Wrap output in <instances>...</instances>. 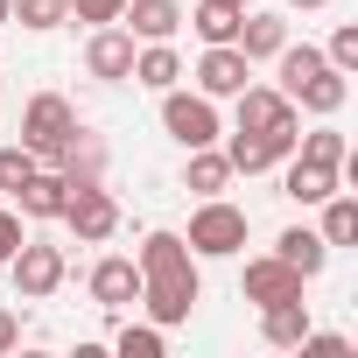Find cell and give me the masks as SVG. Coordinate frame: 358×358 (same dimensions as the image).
I'll return each instance as SVG.
<instances>
[{
  "mask_svg": "<svg viewBox=\"0 0 358 358\" xmlns=\"http://www.w3.org/2000/svg\"><path fill=\"white\" fill-rule=\"evenodd\" d=\"M134 267H141V309L162 330L190 323V309L204 302V281H197V253L183 246V232H148Z\"/></svg>",
  "mask_w": 358,
  "mask_h": 358,
  "instance_id": "cell-1",
  "label": "cell"
},
{
  "mask_svg": "<svg viewBox=\"0 0 358 358\" xmlns=\"http://www.w3.org/2000/svg\"><path fill=\"white\" fill-rule=\"evenodd\" d=\"M183 246H190L197 260H232V253L246 246V211L225 204V197H204L197 218H190V232H183Z\"/></svg>",
  "mask_w": 358,
  "mask_h": 358,
  "instance_id": "cell-2",
  "label": "cell"
},
{
  "mask_svg": "<svg viewBox=\"0 0 358 358\" xmlns=\"http://www.w3.org/2000/svg\"><path fill=\"white\" fill-rule=\"evenodd\" d=\"M71 134H78L71 99L36 92V99H29V113H22V148H36V162H43V169H57V155H64V141H71Z\"/></svg>",
  "mask_w": 358,
  "mask_h": 358,
  "instance_id": "cell-3",
  "label": "cell"
},
{
  "mask_svg": "<svg viewBox=\"0 0 358 358\" xmlns=\"http://www.w3.org/2000/svg\"><path fill=\"white\" fill-rule=\"evenodd\" d=\"M8 274H15V295L22 302H50L57 288H64V246H43V239H22L15 246V260H8Z\"/></svg>",
  "mask_w": 358,
  "mask_h": 358,
  "instance_id": "cell-4",
  "label": "cell"
},
{
  "mask_svg": "<svg viewBox=\"0 0 358 358\" xmlns=\"http://www.w3.org/2000/svg\"><path fill=\"white\" fill-rule=\"evenodd\" d=\"M162 127H169V141H183V148H211L218 141V106L204 99V92H162Z\"/></svg>",
  "mask_w": 358,
  "mask_h": 358,
  "instance_id": "cell-5",
  "label": "cell"
},
{
  "mask_svg": "<svg viewBox=\"0 0 358 358\" xmlns=\"http://www.w3.org/2000/svg\"><path fill=\"white\" fill-rule=\"evenodd\" d=\"M64 225L85 239V246H106L120 232V204L106 183H71V204H64Z\"/></svg>",
  "mask_w": 358,
  "mask_h": 358,
  "instance_id": "cell-6",
  "label": "cell"
},
{
  "mask_svg": "<svg viewBox=\"0 0 358 358\" xmlns=\"http://www.w3.org/2000/svg\"><path fill=\"white\" fill-rule=\"evenodd\" d=\"M246 78H253V64H246L239 43H204V64H197V92L204 99H239Z\"/></svg>",
  "mask_w": 358,
  "mask_h": 358,
  "instance_id": "cell-7",
  "label": "cell"
},
{
  "mask_svg": "<svg viewBox=\"0 0 358 358\" xmlns=\"http://www.w3.org/2000/svg\"><path fill=\"white\" fill-rule=\"evenodd\" d=\"M288 155H295V127H274V134H232V148H225L232 176H260V169H274V162H288Z\"/></svg>",
  "mask_w": 358,
  "mask_h": 358,
  "instance_id": "cell-8",
  "label": "cell"
},
{
  "mask_svg": "<svg viewBox=\"0 0 358 358\" xmlns=\"http://www.w3.org/2000/svg\"><path fill=\"white\" fill-rule=\"evenodd\" d=\"M239 295H246V302H260V309H267V302H295V295H302V274H295L281 253H260V260H246Z\"/></svg>",
  "mask_w": 358,
  "mask_h": 358,
  "instance_id": "cell-9",
  "label": "cell"
},
{
  "mask_svg": "<svg viewBox=\"0 0 358 358\" xmlns=\"http://www.w3.org/2000/svg\"><path fill=\"white\" fill-rule=\"evenodd\" d=\"M134 50H141V43H134L120 22H106V29H92V43H85V71L106 78V85H120V78L134 71Z\"/></svg>",
  "mask_w": 358,
  "mask_h": 358,
  "instance_id": "cell-10",
  "label": "cell"
},
{
  "mask_svg": "<svg viewBox=\"0 0 358 358\" xmlns=\"http://www.w3.org/2000/svg\"><path fill=\"white\" fill-rule=\"evenodd\" d=\"M274 127H295V99L281 85H246L239 92V134H274Z\"/></svg>",
  "mask_w": 358,
  "mask_h": 358,
  "instance_id": "cell-11",
  "label": "cell"
},
{
  "mask_svg": "<svg viewBox=\"0 0 358 358\" xmlns=\"http://www.w3.org/2000/svg\"><path fill=\"white\" fill-rule=\"evenodd\" d=\"M15 204H22V218H64V204H71V176H64V169H36L29 183L15 190Z\"/></svg>",
  "mask_w": 358,
  "mask_h": 358,
  "instance_id": "cell-12",
  "label": "cell"
},
{
  "mask_svg": "<svg viewBox=\"0 0 358 358\" xmlns=\"http://www.w3.org/2000/svg\"><path fill=\"white\" fill-rule=\"evenodd\" d=\"M85 288H92L99 309H127V302H141V267L134 260H99Z\"/></svg>",
  "mask_w": 358,
  "mask_h": 358,
  "instance_id": "cell-13",
  "label": "cell"
},
{
  "mask_svg": "<svg viewBox=\"0 0 358 358\" xmlns=\"http://www.w3.org/2000/svg\"><path fill=\"white\" fill-rule=\"evenodd\" d=\"M127 36L134 43H169L176 29H183V8H176V0H127Z\"/></svg>",
  "mask_w": 358,
  "mask_h": 358,
  "instance_id": "cell-14",
  "label": "cell"
},
{
  "mask_svg": "<svg viewBox=\"0 0 358 358\" xmlns=\"http://www.w3.org/2000/svg\"><path fill=\"white\" fill-rule=\"evenodd\" d=\"M288 99H295V106H309L316 120H330V113H344L351 85H344V71H337V64H323V71H309V78H302V85H295Z\"/></svg>",
  "mask_w": 358,
  "mask_h": 358,
  "instance_id": "cell-15",
  "label": "cell"
},
{
  "mask_svg": "<svg viewBox=\"0 0 358 358\" xmlns=\"http://www.w3.org/2000/svg\"><path fill=\"white\" fill-rule=\"evenodd\" d=\"M337 176H344V169H323V162H302V155H288L281 197H288V204H323V197L337 190Z\"/></svg>",
  "mask_w": 358,
  "mask_h": 358,
  "instance_id": "cell-16",
  "label": "cell"
},
{
  "mask_svg": "<svg viewBox=\"0 0 358 358\" xmlns=\"http://www.w3.org/2000/svg\"><path fill=\"white\" fill-rule=\"evenodd\" d=\"M274 253L302 274V281H316L323 274V260H330V246H323V232H309V225H288L281 239H274Z\"/></svg>",
  "mask_w": 358,
  "mask_h": 358,
  "instance_id": "cell-17",
  "label": "cell"
},
{
  "mask_svg": "<svg viewBox=\"0 0 358 358\" xmlns=\"http://www.w3.org/2000/svg\"><path fill=\"white\" fill-rule=\"evenodd\" d=\"M260 337L281 344V351H295V344L309 337V302H302V295H295V302H267V309H260Z\"/></svg>",
  "mask_w": 358,
  "mask_h": 358,
  "instance_id": "cell-18",
  "label": "cell"
},
{
  "mask_svg": "<svg viewBox=\"0 0 358 358\" xmlns=\"http://www.w3.org/2000/svg\"><path fill=\"white\" fill-rule=\"evenodd\" d=\"M134 85H148V92H169L176 78H183V57H176L169 43H141L134 50V71H127Z\"/></svg>",
  "mask_w": 358,
  "mask_h": 358,
  "instance_id": "cell-19",
  "label": "cell"
},
{
  "mask_svg": "<svg viewBox=\"0 0 358 358\" xmlns=\"http://www.w3.org/2000/svg\"><path fill=\"white\" fill-rule=\"evenodd\" d=\"M225 183H232V162L218 155V141H211V148H190L183 190H197V197H225Z\"/></svg>",
  "mask_w": 358,
  "mask_h": 358,
  "instance_id": "cell-20",
  "label": "cell"
},
{
  "mask_svg": "<svg viewBox=\"0 0 358 358\" xmlns=\"http://www.w3.org/2000/svg\"><path fill=\"white\" fill-rule=\"evenodd\" d=\"M281 43H288V22H281V15H239V50H246V64L281 57Z\"/></svg>",
  "mask_w": 358,
  "mask_h": 358,
  "instance_id": "cell-21",
  "label": "cell"
},
{
  "mask_svg": "<svg viewBox=\"0 0 358 358\" xmlns=\"http://www.w3.org/2000/svg\"><path fill=\"white\" fill-rule=\"evenodd\" d=\"M295 155H302V162H323V169H344L351 148H344L337 127H316V134H295Z\"/></svg>",
  "mask_w": 358,
  "mask_h": 358,
  "instance_id": "cell-22",
  "label": "cell"
},
{
  "mask_svg": "<svg viewBox=\"0 0 358 358\" xmlns=\"http://www.w3.org/2000/svg\"><path fill=\"white\" fill-rule=\"evenodd\" d=\"M351 239H358V204L330 190L323 197V246H351Z\"/></svg>",
  "mask_w": 358,
  "mask_h": 358,
  "instance_id": "cell-23",
  "label": "cell"
},
{
  "mask_svg": "<svg viewBox=\"0 0 358 358\" xmlns=\"http://www.w3.org/2000/svg\"><path fill=\"white\" fill-rule=\"evenodd\" d=\"M239 15H246V8L204 0V8H197V36H204V43H239Z\"/></svg>",
  "mask_w": 358,
  "mask_h": 358,
  "instance_id": "cell-24",
  "label": "cell"
},
{
  "mask_svg": "<svg viewBox=\"0 0 358 358\" xmlns=\"http://www.w3.org/2000/svg\"><path fill=\"white\" fill-rule=\"evenodd\" d=\"M15 22L36 29V36H43V29H64V22H71V0H15Z\"/></svg>",
  "mask_w": 358,
  "mask_h": 358,
  "instance_id": "cell-25",
  "label": "cell"
},
{
  "mask_svg": "<svg viewBox=\"0 0 358 358\" xmlns=\"http://www.w3.org/2000/svg\"><path fill=\"white\" fill-rule=\"evenodd\" d=\"M36 169H43V162H36V148H0V190H8V197H15V190L29 183V176H36Z\"/></svg>",
  "mask_w": 358,
  "mask_h": 358,
  "instance_id": "cell-26",
  "label": "cell"
},
{
  "mask_svg": "<svg viewBox=\"0 0 358 358\" xmlns=\"http://www.w3.org/2000/svg\"><path fill=\"white\" fill-rule=\"evenodd\" d=\"M113 344H120V358H162V323H127Z\"/></svg>",
  "mask_w": 358,
  "mask_h": 358,
  "instance_id": "cell-27",
  "label": "cell"
},
{
  "mask_svg": "<svg viewBox=\"0 0 358 358\" xmlns=\"http://www.w3.org/2000/svg\"><path fill=\"white\" fill-rule=\"evenodd\" d=\"M302 358H351V337H330V330H309L302 344H295Z\"/></svg>",
  "mask_w": 358,
  "mask_h": 358,
  "instance_id": "cell-28",
  "label": "cell"
},
{
  "mask_svg": "<svg viewBox=\"0 0 358 358\" xmlns=\"http://www.w3.org/2000/svg\"><path fill=\"white\" fill-rule=\"evenodd\" d=\"M71 15H78V22H99V29H106V22H120V15H127V0H71Z\"/></svg>",
  "mask_w": 358,
  "mask_h": 358,
  "instance_id": "cell-29",
  "label": "cell"
},
{
  "mask_svg": "<svg viewBox=\"0 0 358 358\" xmlns=\"http://www.w3.org/2000/svg\"><path fill=\"white\" fill-rule=\"evenodd\" d=\"M323 57H330V64H337V71H358V29H337V36H330V50H323Z\"/></svg>",
  "mask_w": 358,
  "mask_h": 358,
  "instance_id": "cell-30",
  "label": "cell"
},
{
  "mask_svg": "<svg viewBox=\"0 0 358 358\" xmlns=\"http://www.w3.org/2000/svg\"><path fill=\"white\" fill-rule=\"evenodd\" d=\"M15 246H22V211H0V267L15 260Z\"/></svg>",
  "mask_w": 358,
  "mask_h": 358,
  "instance_id": "cell-31",
  "label": "cell"
},
{
  "mask_svg": "<svg viewBox=\"0 0 358 358\" xmlns=\"http://www.w3.org/2000/svg\"><path fill=\"white\" fill-rule=\"evenodd\" d=\"M15 344H22V316H15V309H0V351H15Z\"/></svg>",
  "mask_w": 358,
  "mask_h": 358,
  "instance_id": "cell-32",
  "label": "cell"
},
{
  "mask_svg": "<svg viewBox=\"0 0 358 358\" xmlns=\"http://www.w3.org/2000/svg\"><path fill=\"white\" fill-rule=\"evenodd\" d=\"M0 22H15V0H0Z\"/></svg>",
  "mask_w": 358,
  "mask_h": 358,
  "instance_id": "cell-33",
  "label": "cell"
},
{
  "mask_svg": "<svg viewBox=\"0 0 358 358\" xmlns=\"http://www.w3.org/2000/svg\"><path fill=\"white\" fill-rule=\"evenodd\" d=\"M295 8H330V0H295Z\"/></svg>",
  "mask_w": 358,
  "mask_h": 358,
  "instance_id": "cell-34",
  "label": "cell"
},
{
  "mask_svg": "<svg viewBox=\"0 0 358 358\" xmlns=\"http://www.w3.org/2000/svg\"><path fill=\"white\" fill-rule=\"evenodd\" d=\"M225 8H246V0H225Z\"/></svg>",
  "mask_w": 358,
  "mask_h": 358,
  "instance_id": "cell-35",
  "label": "cell"
}]
</instances>
